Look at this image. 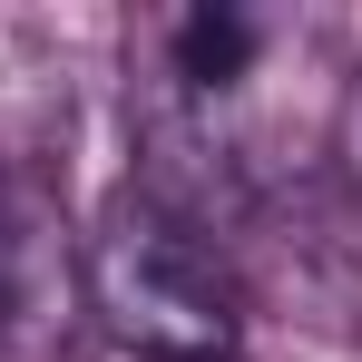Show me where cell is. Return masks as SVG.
<instances>
[{
  "mask_svg": "<svg viewBox=\"0 0 362 362\" xmlns=\"http://www.w3.org/2000/svg\"><path fill=\"white\" fill-rule=\"evenodd\" d=\"M88 323L78 235L49 177H0V362H69Z\"/></svg>",
  "mask_w": 362,
  "mask_h": 362,
  "instance_id": "cell-2",
  "label": "cell"
},
{
  "mask_svg": "<svg viewBox=\"0 0 362 362\" xmlns=\"http://www.w3.org/2000/svg\"><path fill=\"white\" fill-rule=\"evenodd\" d=\"M216 362H235V353H216Z\"/></svg>",
  "mask_w": 362,
  "mask_h": 362,
  "instance_id": "cell-4",
  "label": "cell"
},
{
  "mask_svg": "<svg viewBox=\"0 0 362 362\" xmlns=\"http://www.w3.org/2000/svg\"><path fill=\"white\" fill-rule=\"evenodd\" d=\"M78 274H88V313L118 333L127 353H147V362H216V353H235L245 284H235V264H226V245L196 235L167 206H147L137 186H118L98 206V226L78 245Z\"/></svg>",
  "mask_w": 362,
  "mask_h": 362,
  "instance_id": "cell-1",
  "label": "cell"
},
{
  "mask_svg": "<svg viewBox=\"0 0 362 362\" xmlns=\"http://www.w3.org/2000/svg\"><path fill=\"white\" fill-rule=\"evenodd\" d=\"M255 49H264V20L235 10V0H206V10H186L167 30V78L206 108V98H226V88L255 78Z\"/></svg>",
  "mask_w": 362,
  "mask_h": 362,
  "instance_id": "cell-3",
  "label": "cell"
}]
</instances>
